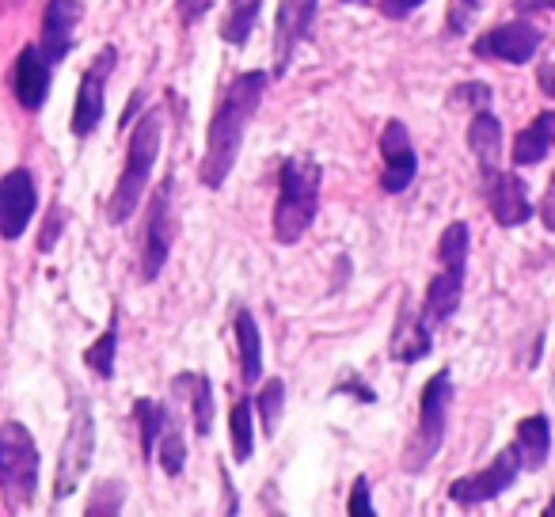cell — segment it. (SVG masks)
Here are the masks:
<instances>
[{"mask_svg": "<svg viewBox=\"0 0 555 517\" xmlns=\"http://www.w3.org/2000/svg\"><path fill=\"white\" fill-rule=\"evenodd\" d=\"M468 224L453 221L446 224L438 240V263L441 271L430 279L426 286V301H423V316L430 327H441L453 320V312L461 309V297H464V271H468Z\"/></svg>", "mask_w": 555, "mask_h": 517, "instance_id": "obj_4", "label": "cell"}, {"mask_svg": "<svg viewBox=\"0 0 555 517\" xmlns=\"http://www.w3.org/2000/svg\"><path fill=\"white\" fill-rule=\"evenodd\" d=\"M544 31L529 20H509V24L491 27L487 35H479L472 54L483 57V62H506V65H525L537 57Z\"/></svg>", "mask_w": 555, "mask_h": 517, "instance_id": "obj_11", "label": "cell"}, {"mask_svg": "<svg viewBox=\"0 0 555 517\" xmlns=\"http://www.w3.org/2000/svg\"><path fill=\"white\" fill-rule=\"evenodd\" d=\"M262 0H229V12L221 20V39L229 47H244L255 35V24H259Z\"/></svg>", "mask_w": 555, "mask_h": 517, "instance_id": "obj_24", "label": "cell"}, {"mask_svg": "<svg viewBox=\"0 0 555 517\" xmlns=\"http://www.w3.org/2000/svg\"><path fill=\"white\" fill-rule=\"evenodd\" d=\"M350 517H373V491H370V476H358L354 487H350V506H347Z\"/></svg>", "mask_w": 555, "mask_h": 517, "instance_id": "obj_32", "label": "cell"}, {"mask_svg": "<svg viewBox=\"0 0 555 517\" xmlns=\"http://www.w3.org/2000/svg\"><path fill=\"white\" fill-rule=\"evenodd\" d=\"M77 24H80V0H50L47 12H42V35H39V54L50 65L65 62L77 47Z\"/></svg>", "mask_w": 555, "mask_h": 517, "instance_id": "obj_15", "label": "cell"}, {"mask_svg": "<svg viewBox=\"0 0 555 517\" xmlns=\"http://www.w3.org/2000/svg\"><path fill=\"white\" fill-rule=\"evenodd\" d=\"M380 156H385V168H380V191L385 194H403L418 176V153L411 145V133L403 122H388L380 133Z\"/></svg>", "mask_w": 555, "mask_h": 517, "instance_id": "obj_14", "label": "cell"}, {"mask_svg": "<svg viewBox=\"0 0 555 517\" xmlns=\"http://www.w3.org/2000/svg\"><path fill=\"white\" fill-rule=\"evenodd\" d=\"M540 217H544V229L555 232V176H552V183H547V198H544V206H540Z\"/></svg>", "mask_w": 555, "mask_h": 517, "instance_id": "obj_36", "label": "cell"}, {"mask_svg": "<svg viewBox=\"0 0 555 517\" xmlns=\"http://www.w3.org/2000/svg\"><path fill=\"white\" fill-rule=\"evenodd\" d=\"M555 148V111H540L514 141V164L517 168H532Z\"/></svg>", "mask_w": 555, "mask_h": 517, "instance_id": "obj_20", "label": "cell"}, {"mask_svg": "<svg viewBox=\"0 0 555 517\" xmlns=\"http://www.w3.org/2000/svg\"><path fill=\"white\" fill-rule=\"evenodd\" d=\"M118 65V50L115 47H103L100 54L92 57V65L85 69L77 88V103H73V122L69 130L77 138H92L103 122V111H107V85H111V73Z\"/></svg>", "mask_w": 555, "mask_h": 517, "instance_id": "obj_9", "label": "cell"}, {"mask_svg": "<svg viewBox=\"0 0 555 517\" xmlns=\"http://www.w3.org/2000/svg\"><path fill=\"white\" fill-rule=\"evenodd\" d=\"M537 9H555V0H514V12H537Z\"/></svg>", "mask_w": 555, "mask_h": 517, "instance_id": "obj_40", "label": "cell"}, {"mask_svg": "<svg viewBox=\"0 0 555 517\" xmlns=\"http://www.w3.org/2000/svg\"><path fill=\"white\" fill-rule=\"evenodd\" d=\"M426 0H380V16H388V20H403V16H411L415 9H423Z\"/></svg>", "mask_w": 555, "mask_h": 517, "instance_id": "obj_34", "label": "cell"}, {"mask_svg": "<svg viewBox=\"0 0 555 517\" xmlns=\"http://www.w3.org/2000/svg\"><path fill=\"white\" fill-rule=\"evenodd\" d=\"M267 73H240L229 88L221 92V103L214 107V118H209V133H206V153H202V168L198 179L209 191H221L229 183L232 168L240 160V148H244V133L247 122L255 118L262 103V92H267Z\"/></svg>", "mask_w": 555, "mask_h": 517, "instance_id": "obj_1", "label": "cell"}, {"mask_svg": "<svg viewBox=\"0 0 555 517\" xmlns=\"http://www.w3.org/2000/svg\"><path fill=\"white\" fill-rule=\"evenodd\" d=\"M487 209L494 214V221L502 229H517L532 217V202H529V186L521 183V176L514 171H494L487 176Z\"/></svg>", "mask_w": 555, "mask_h": 517, "instance_id": "obj_17", "label": "cell"}, {"mask_svg": "<svg viewBox=\"0 0 555 517\" xmlns=\"http://www.w3.org/2000/svg\"><path fill=\"white\" fill-rule=\"evenodd\" d=\"M214 9V0H176V12H179V24L194 27L206 20V12Z\"/></svg>", "mask_w": 555, "mask_h": 517, "instance_id": "obj_33", "label": "cell"}, {"mask_svg": "<svg viewBox=\"0 0 555 517\" xmlns=\"http://www.w3.org/2000/svg\"><path fill=\"white\" fill-rule=\"evenodd\" d=\"M537 85H540V92L555 100V65H544V69L537 73Z\"/></svg>", "mask_w": 555, "mask_h": 517, "instance_id": "obj_39", "label": "cell"}, {"mask_svg": "<svg viewBox=\"0 0 555 517\" xmlns=\"http://www.w3.org/2000/svg\"><path fill=\"white\" fill-rule=\"evenodd\" d=\"M251 411H255V403H251V400H236V403H232V415H229V434H232V456H236L240 464H247V461H251V453H255Z\"/></svg>", "mask_w": 555, "mask_h": 517, "instance_id": "obj_27", "label": "cell"}, {"mask_svg": "<svg viewBox=\"0 0 555 517\" xmlns=\"http://www.w3.org/2000/svg\"><path fill=\"white\" fill-rule=\"evenodd\" d=\"M160 111H145L138 122L130 126V148H126V168L115 183V194L107 202V217L111 224H126L133 214H138L141 198L149 191V179H153V164L160 156Z\"/></svg>", "mask_w": 555, "mask_h": 517, "instance_id": "obj_3", "label": "cell"}, {"mask_svg": "<svg viewBox=\"0 0 555 517\" xmlns=\"http://www.w3.org/2000/svg\"><path fill=\"white\" fill-rule=\"evenodd\" d=\"M468 148H472V156H476L483 179L499 171V164H502V122L487 107L476 111V118L468 122Z\"/></svg>", "mask_w": 555, "mask_h": 517, "instance_id": "obj_19", "label": "cell"}, {"mask_svg": "<svg viewBox=\"0 0 555 517\" xmlns=\"http://www.w3.org/2000/svg\"><path fill=\"white\" fill-rule=\"evenodd\" d=\"M461 4H464V9H476V4H479V0H461Z\"/></svg>", "mask_w": 555, "mask_h": 517, "instance_id": "obj_42", "label": "cell"}, {"mask_svg": "<svg viewBox=\"0 0 555 517\" xmlns=\"http://www.w3.org/2000/svg\"><path fill=\"white\" fill-rule=\"evenodd\" d=\"M65 224H62V206H54L50 209V217H47V232H42V240H39V247L42 251H50L54 247V240H57V232H62Z\"/></svg>", "mask_w": 555, "mask_h": 517, "instance_id": "obj_35", "label": "cell"}, {"mask_svg": "<svg viewBox=\"0 0 555 517\" xmlns=\"http://www.w3.org/2000/svg\"><path fill=\"white\" fill-rule=\"evenodd\" d=\"M434 350V327L426 324L423 312H415V305L403 297L400 312H396V327H392V342H388V358L403 365L423 362Z\"/></svg>", "mask_w": 555, "mask_h": 517, "instance_id": "obj_16", "label": "cell"}, {"mask_svg": "<svg viewBox=\"0 0 555 517\" xmlns=\"http://www.w3.org/2000/svg\"><path fill=\"white\" fill-rule=\"evenodd\" d=\"M521 471L525 468H521V456H517V449L506 445L491 464H487V468H479V471H472V476L449 483V499H453V506H461V509L483 506V502L502 499V494L517 483V476H521Z\"/></svg>", "mask_w": 555, "mask_h": 517, "instance_id": "obj_8", "label": "cell"}, {"mask_svg": "<svg viewBox=\"0 0 555 517\" xmlns=\"http://www.w3.org/2000/svg\"><path fill=\"white\" fill-rule=\"evenodd\" d=\"M320 0H278L274 20V77H286L297 47L312 35Z\"/></svg>", "mask_w": 555, "mask_h": 517, "instance_id": "obj_12", "label": "cell"}, {"mask_svg": "<svg viewBox=\"0 0 555 517\" xmlns=\"http://www.w3.org/2000/svg\"><path fill=\"white\" fill-rule=\"evenodd\" d=\"M118 312L111 316L107 332L100 335V339L92 342V347L85 350V365L88 370H95V377L100 380H115V358H118Z\"/></svg>", "mask_w": 555, "mask_h": 517, "instance_id": "obj_25", "label": "cell"}, {"mask_svg": "<svg viewBox=\"0 0 555 517\" xmlns=\"http://www.w3.org/2000/svg\"><path fill=\"white\" fill-rule=\"evenodd\" d=\"M141 100H145V92L138 88V92H133V100H130V107H126L122 118H118V126H122V130H130V126H133V115L141 111Z\"/></svg>", "mask_w": 555, "mask_h": 517, "instance_id": "obj_38", "label": "cell"}, {"mask_svg": "<svg viewBox=\"0 0 555 517\" xmlns=\"http://www.w3.org/2000/svg\"><path fill=\"white\" fill-rule=\"evenodd\" d=\"M354 4H365V0H354Z\"/></svg>", "mask_w": 555, "mask_h": 517, "instance_id": "obj_43", "label": "cell"}, {"mask_svg": "<svg viewBox=\"0 0 555 517\" xmlns=\"http://www.w3.org/2000/svg\"><path fill=\"white\" fill-rule=\"evenodd\" d=\"M156 461H160V468L168 471V476H179L186 464V441L183 434H179L176 423H168V430L160 434V441H156Z\"/></svg>", "mask_w": 555, "mask_h": 517, "instance_id": "obj_29", "label": "cell"}, {"mask_svg": "<svg viewBox=\"0 0 555 517\" xmlns=\"http://www.w3.org/2000/svg\"><path fill=\"white\" fill-rule=\"evenodd\" d=\"M544 517H555V502H547L544 506Z\"/></svg>", "mask_w": 555, "mask_h": 517, "instance_id": "obj_41", "label": "cell"}, {"mask_svg": "<svg viewBox=\"0 0 555 517\" xmlns=\"http://www.w3.org/2000/svg\"><path fill=\"white\" fill-rule=\"evenodd\" d=\"M491 100H494L491 88L479 85V80H468V85H461V88H453V92H449V103H453V107H476V111H483Z\"/></svg>", "mask_w": 555, "mask_h": 517, "instance_id": "obj_31", "label": "cell"}, {"mask_svg": "<svg viewBox=\"0 0 555 517\" xmlns=\"http://www.w3.org/2000/svg\"><path fill=\"white\" fill-rule=\"evenodd\" d=\"M176 392H191V415H194V430L206 438L209 426H214V380L206 373H179L171 380Z\"/></svg>", "mask_w": 555, "mask_h": 517, "instance_id": "obj_23", "label": "cell"}, {"mask_svg": "<svg viewBox=\"0 0 555 517\" xmlns=\"http://www.w3.org/2000/svg\"><path fill=\"white\" fill-rule=\"evenodd\" d=\"M453 373L438 370L423 388V400H418V426H415V438L408 441V471H423L434 456L441 453V441H446L449 430V408H453Z\"/></svg>", "mask_w": 555, "mask_h": 517, "instance_id": "obj_6", "label": "cell"}, {"mask_svg": "<svg viewBox=\"0 0 555 517\" xmlns=\"http://www.w3.org/2000/svg\"><path fill=\"white\" fill-rule=\"evenodd\" d=\"M92 453H95V418L85 403H77L69 418V430H65L62 456H57L54 499H69V494L77 491L80 476H85L88 464H92Z\"/></svg>", "mask_w": 555, "mask_h": 517, "instance_id": "obj_10", "label": "cell"}, {"mask_svg": "<svg viewBox=\"0 0 555 517\" xmlns=\"http://www.w3.org/2000/svg\"><path fill=\"white\" fill-rule=\"evenodd\" d=\"M335 392H354L362 403H377V392H373V388L354 385V380H343V385H335Z\"/></svg>", "mask_w": 555, "mask_h": 517, "instance_id": "obj_37", "label": "cell"}, {"mask_svg": "<svg viewBox=\"0 0 555 517\" xmlns=\"http://www.w3.org/2000/svg\"><path fill=\"white\" fill-rule=\"evenodd\" d=\"M39 206V186L27 168H12L9 176L0 179V236L20 240L27 232Z\"/></svg>", "mask_w": 555, "mask_h": 517, "instance_id": "obj_13", "label": "cell"}, {"mask_svg": "<svg viewBox=\"0 0 555 517\" xmlns=\"http://www.w3.org/2000/svg\"><path fill=\"white\" fill-rule=\"evenodd\" d=\"M255 408H259V415H262V430H267V438H274L278 423H282V408H286V385H282V377H274V380L262 385Z\"/></svg>", "mask_w": 555, "mask_h": 517, "instance_id": "obj_28", "label": "cell"}, {"mask_svg": "<svg viewBox=\"0 0 555 517\" xmlns=\"http://www.w3.org/2000/svg\"><path fill=\"white\" fill-rule=\"evenodd\" d=\"M179 217H176V176H164L149 202V224H145V247H141V279L156 282L168 267L171 244H176Z\"/></svg>", "mask_w": 555, "mask_h": 517, "instance_id": "obj_7", "label": "cell"}, {"mask_svg": "<svg viewBox=\"0 0 555 517\" xmlns=\"http://www.w3.org/2000/svg\"><path fill=\"white\" fill-rule=\"evenodd\" d=\"M50 69L54 65L39 54V47H24L12 65V92L24 111H42L50 95Z\"/></svg>", "mask_w": 555, "mask_h": 517, "instance_id": "obj_18", "label": "cell"}, {"mask_svg": "<svg viewBox=\"0 0 555 517\" xmlns=\"http://www.w3.org/2000/svg\"><path fill=\"white\" fill-rule=\"evenodd\" d=\"M39 445L24 423L0 426V494L12 514L31 509L39 491Z\"/></svg>", "mask_w": 555, "mask_h": 517, "instance_id": "obj_5", "label": "cell"}, {"mask_svg": "<svg viewBox=\"0 0 555 517\" xmlns=\"http://www.w3.org/2000/svg\"><path fill=\"white\" fill-rule=\"evenodd\" d=\"M232 327H236V342H240V380H244L247 388L259 385L262 380V342H259V324H255V316L247 309L236 312V320H232Z\"/></svg>", "mask_w": 555, "mask_h": 517, "instance_id": "obj_22", "label": "cell"}, {"mask_svg": "<svg viewBox=\"0 0 555 517\" xmlns=\"http://www.w3.org/2000/svg\"><path fill=\"white\" fill-rule=\"evenodd\" d=\"M133 418H138V426H141V456H145V461H153V456H156V441H160V434L168 430L171 415L160 408V403L138 400V403H133Z\"/></svg>", "mask_w": 555, "mask_h": 517, "instance_id": "obj_26", "label": "cell"}, {"mask_svg": "<svg viewBox=\"0 0 555 517\" xmlns=\"http://www.w3.org/2000/svg\"><path fill=\"white\" fill-rule=\"evenodd\" d=\"M278 179H282V186H278V206H274V240L289 247L297 240H305V232L317 221L324 168L317 160L289 156V160H282Z\"/></svg>", "mask_w": 555, "mask_h": 517, "instance_id": "obj_2", "label": "cell"}, {"mask_svg": "<svg viewBox=\"0 0 555 517\" xmlns=\"http://www.w3.org/2000/svg\"><path fill=\"white\" fill-rule=\"evenodd\" d=\"M514 449L521 456L525 471H540L547 464V453H552V426H547V415H529L517 423L514 434Z\"/></svg>", "mask_w": 555, "mask_h": 517, "instance_id": "obj_21", "label": "cell"}, {"mask_svg": "<svg viewBox=\"0 0 555 517\" xmlns=\"http://www.w3.org/2000/svg\"><path fill=\"white\" fill-rule=\"evenodd\" d=\"M122 499H126V487L122 483H100L88 502V514H118L122 509Z\"/></svg>", "mask_w": 555, "mask_h": 517, "instance_id": "obj_30", "label": "cell"}]
</instances>
